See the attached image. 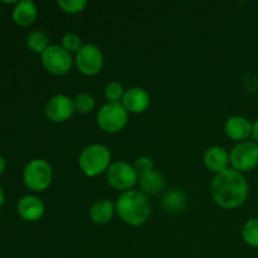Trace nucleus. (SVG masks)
I'll return each mask as SVG.
<instances>
[{
	"label": "nucleus",
	"mask_w": 258,
	"mask_h": 258,
	"mask_svg": "<svg viewBox=\"0 0 258 258\" xmlns=\"http://www.w3.org/2000/svg\"><path fill=\"white\" fill-rule=\"evenodd\" d=\"M0 13H2V8H0Z\"/></svg>",
	"instance_id": "nucleus-29"
},
{
	"label": "nucleus",
	"mask_w": 258,
	"mask_h": 258,
	"mask_svg": "<svg viewBox=\"0 0 258 258\" xmlns=\"http://www.w3.org/2000/svg\"><path fill=\"white\" fill-rule=\"evenodd\" d=\"M5 201V197H4V191H3L2 186H0V207L3 206V203H4Z\"/></svg>",
	"instance_id": "nucleus-28"
},
{
	"label": "nucleus",
	"mask_w": 258,
	"mask_h": 258,
	"mask_svg": "<svg viewBox=\"0 0 258 258\" xmlns=\"http://www.w3.org/2000/svg\"><path fill=\"white\" fill-rule=\"evenodd\" d=\"M76 112L73 98L67 95H54L47 101L44 106V113L52 122L60 123L70 120Z\"/></svg>",
	"instance_id": "nucleus-10"
},
{
	"label": "nucleus",
	"mask_w": 258,
	"mask_h": 258,
	"mask_svg": "<svg viewBox=\"0 0 258 258\" xmlns=\"http://www.w3.org/2000/svg\"><path fill=\"white\" fill-rule=\"evenodd\" d=\"M139 185H140L141 191L146 196H156L165 186V178L160 171H156L154 169L153 171L139 176Z\"/></svg>",
	"instance_id": "nucleus-17"
},
{
	"label": "nucleus",
	"mask_w": 258,
	"mask_h": 258,
	"mask_svg": "<svg viewBox=\"0 0 258 258\" xmlns=\"http://www.w3.org/2000/svg\"><path fill=\"white\" fill-rule=\"evenodd\" d=\"M27 45L32 52L42 54L49 47V38L42 30H33L27 37Z\"/></svg>",
	"instance_id": "nucleus-19"
},
{
	"label": "nucleus",
	"mask_w": 258,
	"mask_h": 258,
	"mask_svg": "<svg viewBox=\"0 0 258 258\" xmlns=\"http://www.w3.org/2000/svg\"><path fill=\"white\" fill-rule=\"evenodd\" d=\"M62 47L70 53H77L83 47L82 39L76 33H66L62 38Z\"/></svg>",
	"instance_id": "nucleus-24"
},
{
	"label": "nucleus",
	"mask_w": 258,
	"mask_h": 258,
	"mask_svg": "<svg viewBox=\"0 0 258 258\" xmlns=\"http://www.w3.org/2000/svg\"><path fill=\"white\" fill-rule=\"evenodd\" d=\"M116 213L122 222L131 227H140L151 216V204L146 194L140 190L122 191L116 199Z\"/></svg>",
	"instance_id": "nucleus-2"
},
{
	"label": "nucleus",
	"mask_w": 258,
	"mask_h": 258,
	"mask_svg": "<svg viewBox=\"0 0 258 258\" xmlns=\"http://www.w3.org/2000/svg\"><path fill=\"white\" fill-rule=\"evenodd\" d=\"M134 168H135L136 173L139 174V176L143 175V174L149 173V171L154 170V161L151 160L148 156H140L135 160L134 163Z\"/></svg>",
	"instance_id": "nucleus-25"
},
{
	"label": "nucleus",
	"mask_w": 258,
	"mask_h": 258,
	"mask_svg": "<svg viewBox=\"0 0 258 258\" xmlns=\"http://www.w3.org/2000/svg\"><path fill=\"white\" fill-rule=\"evenodd\" d=\"M232 169L244 173L258 166V144L254 141H243L232 148L229 153Z\"/></svg>",
	"instance_id": "nucleus-7"
},
{
	"label": "nucleus",
	"mask_w": 258,
	"mask_h": 258,
	"mask_svg": "<svg viewBox=\"0 0 258 258\" xmlns=\"http://www.w3.org/2000/svg\"><path fill=\"white\" fill-rule=\"evenodd\" d=\"M73 102H75L76 112L82 113V115L91 112V111L95 108V98H93L90 93H78V95L73 98Z\"/></svg>",
	"instance_id": "nucleus-21"
},
{
	"label": "nucleus",
	"mask_w": 258,
	"mask_h": 258,
	"mask_svg": "<svg viewBox=\"0 0 258 258\" xmlns=\"http://www.w3.org/2000/svg\"><path fill=\"white\" fill-rule=\"evenodd\" d=\"M186 207V196L183 190L174 189L168 191L163 198V208L168 213H179Z\"/></svg>",
	"instance_id": "nucleus-18"
},
{
	"label": "nucleus",
	"mask_w": 258,
	"mask_h": 258,
	"mask_svg": "<svg viewBox=\"0 0 258 258\" xmlns=\"http://www.w3.org/2000/svg\"><path fill=\"white\" fill-rule=\"evenodd\" d=\"M38 9L30 0L18 2L13 10V20L20 27H29L37 20Z\"/></svg>",
	"instance_id": "nucleus-16"
},
{
	"label": "nucleus",
	"mask_w": 258,
	"mask_h": 258,
	"mask_svg": "<svg viewBox=\"0 0 258 258\" xmlns=\"http://www.w3.org/2000/svg\"><path fill=\"white\" fill-rule=\"evenodd\" d=\"M96 120L98 127L106 134H117L127 125L128 112L121 102H107L98 110Z\"/></svg>",
	"instance_id": "nucleus-4"
},
{
	"label": "nucleus",
	"mask_w": 258,
	"mask_h": 258,
	"mask_svg": "<svg viewBox=\"0 0 258 258\" xmlns=\"http://www.w3.org/2000/svg\"><path fill=\"white\" fill-rule=\"evenodd\" d=\"M111 151L103 144H91L81 151L78 165L88 178H95L106 173L111 165Z\"/></svg>",
	"instance_id": "nucleus-3"
},
{
	"label": "nucleus",
	"mask_w": 258,
	"mask_h": 258,
	"mask_svg": "<svg viewBox=\"0 0 258 258\" xmlns=\"http://www.w3.org/2000/svg\"><path fill=\"white\" fill-rule=\"evenodd\" d=\"M125 88L120 82H110L105 87V97L108 102L118 103L122 101L123 95H125Z\"/></svg>",
	"instance_id": "nucleus-22"
},
{
	"label": "nucleus",
	"mask_w": 258,
	"mask_h": 258,
	"mask_svg": "<svg viewBox=\"0 0 258 258\" xmlns=\"http://www.w3.org/2000/svg\"><path fill=\"white\" fill-rule=\"evenodd\" d=\"M88 3L86 0H58L57 5L67 14H78L83 12Z\"/></svg>",
	"instance_id": "nucleus-23"
},
{
	"label": "nucleus",
	"mask_w": 258,
	"mask_h": 258,
	"mask_svg": "<svg viewBox=\"0 0 258 258\" xmlns=\"http://www.w3.org/2000/svg\"><path fill=\"white\" fill-rule=\"evenodd\" d=\"M116 213V207L110 199H98L93 202V204L90 208V217L93 223L107 224L112 221L113 214Z\"/></svg>",
	"instance_id": "nucleus-15"
},
{
	"label": "nucleus",
	"mask_w": 258,
	"mask_h": 258,
	"mask_svg": "<svg viewBox=\"0 0 258 258\" xmlns=\"http://www.w3.org/2000/svg\"><path fill=\"white\" fill-rule=\"evenodd\" d=\"M45 206L40 198L35 196H25L18 203V213L24 221L35 222L44 216Z\"/></svg>",
	"instance_id": "nucleus-14"
},
{
	"label": "nucleus",
	"mask_w": 258,
	"mask_h": 258,
	"mask_svg": "<svg viewBox=\"0 0 258 258\" xmlns=\"http://www.w3.org/2000/svg\"><path fill=\"white\" fill-rule=\"evenodd\" d=\"M4 169H5V160H4V158L0 155V174L4 171Z\"/></svg>",
	"instance_id": "nucleus-27"
},
{
	"label": "nucleus",
	"mask_w": 258,
	"mask_h": 258,
	"mask_svg": "<svg viewBox=\"0 0 258 258\" xmlns=\"http://www.w3.org/2000/svg\"><path fill=\"white\" fill-rule=\"evenodd\" d=\"M252 139H253L254 143L258 144V118L252 123Z\"/></svg>",
	"instance_id": "nucleus-26"
},
{
	"label": "nucleus",
	"mask_w": 258,
	"mask_h": 258,
	"mask_svg": "<svg viewBox=\"0 0 258 258\" xmlns=\"http://www.w3.org/2000/svg\"><path fill=\"white\" fill-rule=\"evenodd\" d=\"M204 165L212 173L217 174L223 173L224 170L229 169V153L221 146H212L204 153Z\"/></svg>",
	"instance_id": "nucleus-13"
},
{
	"label": "nucleus",
	"mask_w": 258,
	"mask_h": 258,
	"mask_svg": "<svg viewBox=\"0 0 258 258\" xmlns=\"http://www.w3.org/2000/svg\"><path fill=\"white\" fill-rule=\"evenodd\" d=\"M241 234L248 246L258 248V218L248 219L242 227Z\"/></svg>",
	"instance_id": "nucleus-20"
},
{
	"label": "nucleus",
	"mask_w": 258,
	"mask_h": 258,
	"mask_svg": "<svg viewBox=\"0 0 258 258\" xmlns=\"http://www.w3.org/2000/svg\"><path fill=\"white\" fill-rule=\"evenodd\" d=\"M224 133L231 140L243 143L252 135V123L243 116H232L224 123Z\"/></svg>",
	"instance_id": "nucleus-12"
},
{
	"label": "nucleus",
	"mask_w": 258,
	"mask_h": 258,
	"mask_svg": "<svg viewBox=\"0 0 258 258\" xmlns=\"http://www.w3.org/2000/svg\"><path fill=\"white\" fill-rule=\"evenodd\" d=\"M42 66L48 73L54 76H64L71 72L75 59L72 54L64 49L62 45L52 44L40 54Z\"/></svg>",
	"instance_id": "nucleus-6"
},
{
	"label": "nucleus",
	"mask_w": 258,
	"mask_h": 258,
	"mask_svg": "<svg viewBox=\"0 0 258 258\" xmlns=\"http://www.w3.org/2000/svg\"><path fill=\"white\" fill-rule=\"evenodd\" d=\"M249 185L244 175L229 168L214 176L211 184V197L223 209H236L246 203Z\"/></svg>",
	"instance_id": "nucleus-1"
},
{
	"label": "nucleus",
	"mask_w": 258,
	"mask_h": 258,
	"mask_svg": "<svg viewBox=\"0 0 258 258\" xmlns=\"http://www.w3.org/2000/svg\"><path fill=\"white\" fill-rule=\"evenodd\" d=\"M150 102V95L141 87H131L126 90L121 101L128 113H143L148 110Z\"/></svg>",
	"instance_id": "nucleus-11"
},
{
	"label": "nucleus",
	"mask_w": 258,
	"mask_h": 258,
	"mask_svg": "<svg viewBox=\"0 0 258 258\" xmlns=\"http://www.w3.org/2000/svg\"><path fill=\"white\" fill-rule=\"evenodd\" d=\"M107 181L113 189L127 191L139 181V174L131 164L123 160L113 161L106 171Z\"/></svg>",
	"instance_id": "nucleus-8"
},
{
	"label": "nucleus",
	"mask_w": 258,
	"mask_h": 258,
	"mask_svg": "<svg viewBox=\"0 0 258 258\" xmlns=\"http://www.w3.org/2000/svg\"><path fill=\"white\" fill-rule=\"evenodd\" d=\"M105 57L97 45L83 44V47L76 53L75 64L82 75L92 77L102 71Z\"/></svg>",
	"instance_id": "nucleus-9"
},
{
	"label": "nucleus",
	"mask_w": 258,
	"mask_h": 258,
	"mask_svg": "<svg viewBox=\"0 0 258 258\" xmlns=\"http://www.w3.org/2000/svg\"><path fill=\"white\" fill-rule=\"evenodd\" d=\"M24 184L33 191H43L52 184L53 169L44 159H33L23 173Z\"/></svg>",
	"instance_id": "nucleus-5"
}]
</instances>
